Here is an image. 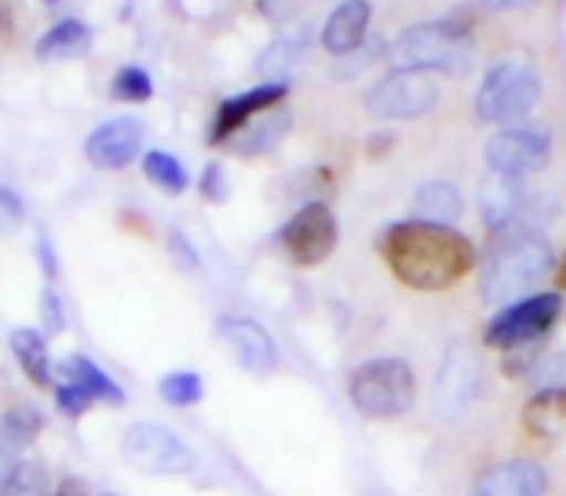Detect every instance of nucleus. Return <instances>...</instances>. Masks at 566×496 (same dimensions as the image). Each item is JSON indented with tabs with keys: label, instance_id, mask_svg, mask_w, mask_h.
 Instances as JSON below:
<instances>
[{
	"label": "nucleus",
	"instance_id": "obj_29",
	"mask_svg": "<svg viewBox=\"0 0 566 496\" xmlns=\"http://www.w3.org/2000/svg\"><path fill=\"white\" fill-rule=\"evenodd\" d=\"M384 54H387V41H384V38H367L357 51H350L347 57L337 61L334 74H337V81H354V77H360L367 67H374V61L384 57Z\"/></svg>",
	"mask_w": 566,
	"mask_h": 496
},
{
	"label": "nucleus",
	"instance_id": "obj_39",
	"mask_svg": "<svg viewBox=\"0 0 566 496\" xmlns=\"http://www.w3.org/2000/svg\"><path fill=\"white\" fill-rule=\"evenodd\" d=\"M44 4H57V0H44Z\"/></svg>",
	"mask_w": 566,
	"mask_h": 496
},
{
	"label": "nucleus",
	"instance_id": "obj_19",
	"mask_svg": "<svg viewBox=\"0 0 566 496\" xmlns=\"http://www.w3.org/2000/svg\"><path fill=\"white\" fill-rule=\"evenodd\" d=\"M294 117L287 107H273L266 114H260L253 124H247L233 140H230V150L240 154V157H256V154H266L273 150L283 137H287Z\"/></svg>",
	"mask_w": 566,
	"mask_h": 496
},
{
	"label": "nucleus",
	"instance_id": "obj_15",
	"mask_svg": "<svg viewBox=\"0 0 566 496\" xmlns=\"http://www.w3.org/2000/svg\"><path fill=\"white\" fill-rule=\"evenodd\" d=\"M549 479L536 460L516 456L490 466L470 489V496H546Z\"/></svg>",
	"mask_w": 566,
	"mask_h": 496
},
{
	"label": "nucleus",
	"instance_id": "obj_13",
	"mask_svg": "<svg viewBox=\"0 0 566 496\" xmlns=\"http://www.w3.org/2000/svg\"><path fill=\"white\" fill-rule=\"evenodd\" d=\"M140 147H144V120H137V117H117V120L101 124L87 137L84 154L101 170H124L127 163L137 160Z\"/></svg>",
	"mask_w": 566,
	"mask_h": 496
},
{
	"label": "nucleus",
	"instance_id": "obj_26",
	"mask_svg": "<svg viewBox=\"0 0 566 496\" xmlns=\"http://www.w3.org/2000/svg\"><path fill=\"white\" fill-rule=\"evenodd\" d=\"M48 486H51L48 466L41 460H24L8 476V483L0 486V496H48Z\"/></svg>",
	"mask_w": 566,
	"mask_h": 496
},
{
	"label": "nucleus",
	"instance_id": "obj_14",
	"mask_svg": "<svg viewBox=\"0 0 566 496\" xmlns=\"http://www.w3.org/2000/svg\"><path fill=\"white\" fill-rule=\"evenodd\" d=\"M530 210V187L523 177L490 173L480 183V217L493 233L516 230V220Z\"/></svg>",
	"mask_w": 566,
	"mask_h": 496
},
{
	"label": "nucleus",
	"instance_id": "obj_7",
	"mask_svg": "<svg viewBox=\"0 0 566 496\" xmlns=\"http://www.w3.org/2000/svg\"><path fill=\"white\" fill-rule=\"evenodd\" d=\"M276 240L294 267H321L337 251L340 226L324 200H311L280 226Z\"/></svg>",
	"mask_w": 566,
	"mask_h": 496
},
{
	"label": "nucleus",
	"instance_id": "obj_1",
	"mask_svg": "<svg viewBox=\"0 0 566 496\" xmlns=\"http://www.w3.org/2000/svg\"><path fill=\"white\" fill-rule=\"evenodd\" d=\"M377 251L394 277L420 294H440L476 267V246L467 233L427 220H400L380 233Z\"/></svg>",
	"mask_w": 566,
	"mask_h": 496
},
{
	"label": "nucleus",
	"instance_id": "obj_25",
	"mask_svg": "<svg viewBox=\"0 0 566 496\" xmlns=\"http://www.w3.org/2000/svg\"><path fill=\"white\" fill-rule=\"evenodd\" d=\"M144 173H147V180H150L154 187H160V190L170 193V197H177V193H184V190L190 187L187 167H184L174 154H167V150H150V154H144Z\"/></svg>",
	"mask_w": 566,
	"mask_h": 496
},
{
	"label": "nucleus",
	"instance_id": "obj_11",
	"mask_svg": "<svg viewBox=\"0 0 566 496\" xmlns=\"http://www.w3.org/2000/svg\"><path fill=\"white\" fill-rule=\"evenodd\" d=\"M483 393V363L473 347L450 344L437 373V413L447 423L463 420Z\"/></svg>",
	"mask_w": 566,
	"mask_h": 496
},
{
	"label": "nucleus",
	"instance_id": "obj_30",
	"mask_svg": "<svg viewBox=\"0 0 566 496\" xmlns=\"http://www.w3.org/2000/svg\"><path fill=\"white\" fill-rule=\"evenodd\" d=\"M526 380H530L533 393L566 390V353H546V357H539Z\"/></svg>",
	"mask_w": 566,
	"mask_h": 496
},
{
	"label": "nucleus",
	"instance_id": "obj_31",
	"mask_svg": "<svg viewBox=\"0 0 566 496\" xmlns=\"http://www.w3.org/2000/svg\"><path fill=\"white\" fill-rule=\"evenodd\" d=\"M24 223V203L18 193H11L8 187H0V236L14 233Z\"/></svg>",
	"mask_w": 566,
	"mask_h": 496
},
{
	"label": "nucleus",
	"instance_id": "obj_35",
	"mask_svg": "<svg viewBox=\"0 0 566 496\" xmlns=\"http://www.w3.org/2000/svg\"><path fill=\"white\" fill-rule=\"evenodd\" d=\"M170 246H174V254H180V257H184V267H197V254H193V246L184 240V233H180V230H174V233H170Z\"/></svg>",
	"mask_w": 566,
	"mask_h": 496
},
{
	"label": "nucleus",
	"instance_id": "obj_8",
	"mask_svg": "<svg viewBox=\"0 0 566 496\" xmlns=\"http://www.w3.org/2000/svg\"><path fill=\"white\" fill-rule=\"evenodd\" d=\"M364 104L377 120H417L440 104V87L430 74L390 71L367 91Z\"/></svg>",
	"mask_w": 566,
	"mask_h": 496
},
{
	"label": "nucleus",
	"instance_id": "obj_33",
	"mask_svg": "<svg viewBox=\"0 0 566 496\" xmlns=\"http://www.w3.org/2000/svg\"><path fill=\"white\" fill-rule=\"evenodd\" d=\"M200 193L213 203L227 200V180H223V170L217 163H207V170L200 177Z\"/></svg>",
	"mask_w": 566,
	"mask_h": 496
},
{
	"label": "nucleus",
	"instance_id": "obj_21",
	"mask_svg": "<svg viewBox=\"0 0 566 496\" xmlns=\"http://www.w3.org/2000/svg\"><path fill=\"white\" fill-rule=\"evenodd\" d=\"M91 41H94V31L84 21L67 18V21H57L48 34L38 38L34 57L38 61H74V57H84L91 51Z\"/></svg>",
	"mask_w": 566,
	"mask_h": 496
},
{
	"label": "nucleus",
	"instance_id": "obj_10",
	"mask_svg": "<svg viewBox=\"0 0 566 496\" xmlns=\"http://www.w3.org/2000/svg\"><path fill=\"white\" fill-rule=\"evenodd\" d=\"M120 450H124L130 466H137L144 473H154V476L190 473L193 463H197L193 450L177 433H170L167 426H157V423H134L124 433Z\"/></svg>",
	"mask_w": 566,
	"mask_h": 496
},
{
	"label": "nucleus",
	"instance_id": "obj_22",
	"mask_svg": "<svg viewBox=\"0 0 566 496\" xmlns=\"http://www.w3.org/2000/svg\"><path fill=\"white\" fill-rule=\"evenodd\" d=\"M523 426L539 440L566 436V390L533 393L523 407Z\"/></svg>",
	"mask_w": 566,
	"mask_h": 496
},
{
	"label": "nucleus",
	"instance_id": "obj_12",
	"mask_svg": "<svg viewBox=\"0 0 566 496\" xmlns=\"http://www.w3.org/2000/svg\"><path fill=\"white\" fill-rule=\"evenodd\" d=\"M287 81H266L260 87H250L237 97H227L217 114H213V124H210V144H230L247 124H253L260 114L273 110L283 104L287 97Z\"/></svg>",
	"mask_w": 566,
	"mask_h": 496
},
{
	"label": "nucleus",
	"instance_id": "obj_37",
	"mask_svg": "<svg viewBox=\"0 0 566 496\" xmlns=\"http://www.w3.org/2000/svg\"><path fill=\"white\" fill-rule=\"evenodd\" d=\"M54 496H91V493H87V483H84V479L67 476V479L57 486V493H54Z\"/></svg>",
	"mask_w": 566,
	"mask_h": 496
},
{
	"label": "nucleus",
	"instance_id": "obj_27",
	"mask_svg": "<svg viewBox=\"0 0 566 496\" xmlns=\"http://www.w3.org/2000/svg\"><path fill=\"white\" fill-rule=\"evenodd\" d=\"M111 97H114V101H124V104H144V101L154 97V81H150V74H147L144 67L127 64V67H120V71L114 74V81H111Z\"/></svg>",
	"mask_w": 566,
	"mask_h": 496
},
{
	"label": "nucleus",
	"instance_id": "obj_9",
	"mask_svg": "<svg viewBox=\"0 0 566 496\" xmlns=\"http://www.w3.org/2000/svg\"><path fill=\"white\" fill-rule=\"evenodd\" d=\"M486 167L503 177H530L543 170L553 157V134L539 124H513L500 127L486 140Z\"/></svg>",
	"mask_w": 566,
	"mask_h": 496
},
{
	"label": "nucleus",
	"instance_id": "obj_32",
	"mask_svg": "<svg viewBox=\"0 0 566 496\" xmlns=\"http://www.w3.org/2000/svg\"><path fill=\"white\" fill-rule=\"evenodd\" d=\"M294 61H297V44H291V41H280V44H273V48L263 54V61H260V71H266V74H280V71H287Z\"/></svg>",
	"mask_w": 566,
	"mask_h": 496
},
{
	"label": "nucleus",
	"instance_id": "obj_40",
	"mask_svg": "<svg viewBox=\"0 0 566 496\" xmlns=\"http://www.w3.org/2000/svg\"><path fill=\"white\" fill-rule=\"evenodd\" d=\"M107 496H117V493H107Z\"/></svg>",
	"mask_w": 566,
	"mask_h": 496
},
{
	"label": "nucleus",
	"instance_id": "obj_4",
	"mask_svg": "<svg viewBox=\"0 0 566 496\" xmlns=\"http://www.w3.org/2000/svg\"><path fill=\"white\" fill-rule=\"evenodd\" d=\"M347 397L354 410L367 420H397L417 403V373L407 360L374 357L350 373Z\"/></svg>",
	"mask_w": 566,
	"mask_h": 496
},
{
	"label": "nucleus",
	"instance_id": "obj_3",
	"mask_svg": "<svg viewBox=\"0 0 566 496\" xmlns=\"http://www.w3.org/2000/svg\"><path fill=\"white\" fill-rule=\"evenodd\" d=\"M387 61L394 64V71L463 77L476 61V48H473L470 28L443 18V21H423V24L407 28L387 48Z\"/></svg>",
	"mask_w": 566,
	"mask_h": 496
},
{
	"label": "nucleus",
	"instance_id": "obj_20",
	"mask_svg": "<svg viewBox=\"0 0 566 496\" xmlns=\"http://www.w3.org/2000/svg\"><path fill=\"white\" fill-rule=\"evenodd\" d=\"M57 377H61V383H74V387H81L84 393H91L94 397V403L97 400H104V403H124L127 400V393L91 360V357H84V353H71V357H64L57 367Z\"/></svg>",
	"mask_w": 566,
	"mask_h": 496
},
{
	"label": "nucleus",
	"instance_id": "obj_38",
	"mask_svg": "<svg viewBox=\"0 0 566 496\" xmlns=\"http://www.w3.org/2000/svg\"><path fill=\"white\" fill-rule=\"evenodd\" d=\"M556 284L566 287V254H563V261H559V267H556Z\"/></svg>",
	"mask_w": 566,
	"mask_h": 496
},
{
	"label": "nucleus",
	"instance_id": "obj_2",
	"mask_svg": "<svg viewBox=\"0 0 566 496\" xmlns=\"http://www.w3.org/2000/svg\"><path fill=\"white\" fill-rule=\"evenodd\" d=\"M556 267V254L539 230H506L483 261L480 297L486 304H516L543 284Z\"/></svg>",
	"mask_w": 566,
	"mask_h": 496
},
{
	"label": "nucleus",
	"instance_id": "obj_34",
	"mask_svg": "<svg viewBox=\"0 0 566 496\" xmlns=\"http://www.w3.org/2000/svg\"><path fill=\"white\" fill-rule=\"evenodd\" d=\"M41 307H44V317L51 320V324H48V330H51V334H57V330H64V317H61V304H57V297H54V291H44V297H41Z\"/></svg>",
	"mask_w": 566,
	"mask_h": 496
},
{
	"label": "nucleus",
	"instance_id": "obj_17",
	"mask_svg": "<svg viewBox=\"0 0 566 496\" xmlns=\"http://www.w3.org/2000/svg\"><path fill=\"white\" fill-rule=\"evenodd\" d=\"M44 416L34 407H11L0 413V486L24 463V453L38 440Z\"/></svg>",
	"mask_w": 566,
	"mask_h": 496
},
{
	"label": "nucleus",
	"instance_id": "obj_24",
	"mask_svg": "<svg viewBox=\"0 0 566 496\" xmlns=\"http://www.w3.org/2000/svg\"><path fill=\"white\" fill-rule=\"evenodd\" d=\"M11 350L21 363V370L28 373V380L34 387H48L54 380V363H51V353H48V340L41 330H31V327H21L11 334Z\"/></svg>",
	"mask_w": 566,
	"mask_h": 496
},
{
	"label": "nucleus",
	"instance_id": "obj_18",
	"mask_svg": "<svg viewBox=\"0 0 566 496\" xmlns=\"http://www.w3.org/2000/svg\"><path fill=\"white\" fill-rule=\"evenodd\" d=\"M370 18H374L370 0H344V4H337L321 31L324 51L334 57H347L350 51H357L367 41Z\"/></svg>",
	"mask_w": 566,
	"mask_h": 496
},
{
	"label": "nucleus",
	"instance_id": "obj_6",
	"mask_svg": "<svg viewBox=\"0 0 566 496\" xmlns=\"http://www.w3.org/2000/svg\"><path fill=\"white\" fill-rule=\"evenodd\" d=\"M559 314H563V297L553 291L523 297L490 317V324L483 327V344L503 353L530 344H543V337L556 327Z\"/></svg>",
	"mask_w": 566,
	"mask_h": 496
},
{
	"label": "nucleus",
	"instance_id": "obj_5",
	"mask_svg": "<svg viewBox=\"0 0 566 496\" xmlns=\"http://www.w3.org/2000/svg\"><path fill=\"white\" fill-rule=\"evenodd\" d=\"M539 94L543 84L536 67H530L526 61H500L483 74L473 110L483 124L513 127L536 107Z\"/></svg>",
	"mask_w": 566,
	"mask_h": 496
},
{
	"label": "nucleus",
	"instance_id": "obj_28",
	"mask_svg": "<svg viewBox=\"0 0 566 496\" xmlns=\"http://www.w3.org/2000/svg\"><path fill=\"white\" fill-rule=\"evenodd\" d=\"M160 397L170 407H193L203 400V380L190 370H174L160 380Z\"/></svg>",
	"mask_w": 566,
	"mask_h": 496
},
{
	"label": "nucleus",
	"instance_id": "obj_36",
	"mask_svg": "<svg viewBox=\"0 0 566 496\" xmlns=\"http://www.w3.org/2000/svg\"><path fill=\"white\" fill-rule=\"evenodd\" d=\"M480 4L493 14H503V11H523V8H533L536 0H480Z\"/></svg>",
	"mask_w": 566,
	"mask_h": 496
},
{
	"label": "nucleus",
	"instance_id": "obj_16",
	"mask_svg": "<svg viewBox=\"0 0 566 496\" xmlns=\"http://www.w3.org/2000/svg\"><path fill=\"white\" fill-rule=\"evenodd\" d=\"M223 344L230 347V353L237 357V363L250 373H270L276 367V347L270 340V334L247 317H223L217 324Z\"/></svg>",
	"mask_w": 566,
	"mask_h": 496
},
{
	"label": "nucleus",
	"instance_id": "obj_23",
	"mask_svg": "<svg viewBox=\"0 0 566 496\" xmlns=\"http://www.w3.org/2000/svg\"><path fill=\"white\" fill-rule=\"evenodd\" d=\"M413 213H417V220L450 226L463 213V193L453 183H447V180L420 183L417 197H413Z\"/></svg>",
	"mask_w": 566,
	"mask_h": 496
}]
</instances>
